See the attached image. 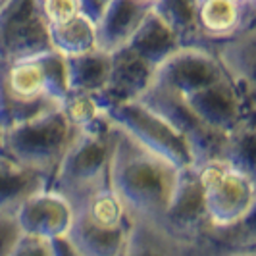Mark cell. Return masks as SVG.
Here are the masks:
<instances>
[{
  "label": "cell",
  "mask_w": 256,
  "mask_h": 256,
  "mask_svg": "<svg viewBox=\"0 0 256 256\" xmlns=\"http://www.w3.org/2000/svg\"><path fill=\"white\" fill-rule=\"evenodd\" d=\"M110 141L112 154L108 180L112 191L133 222L156 230L176 191L181 170L141 146L114 124Z\"/></svg>",
  "instance_id": "cell-1"
},
{
  "label": "cell",
  "mask_w": 256,
  "mask_h": 256,
  "mask_svg": "<svg viewBox=\"0 0 256 256\" xmlns=\"http://www.w3.org/2000/svg\"><path fill=\"white\" fill-rule=\"evenodd\" d=\"M66 96V58L58 52L0 64V133L60 108Z\"/></svg>",
  "instance_id": "cell-2"
},
{
  "label": "cell",
  "mask_w": 256,
  "mask_h": 256,
  "mask_svg": "<svg viewBox=\"0 0 256 256\" xmlns=\"http://www.w3.org/2000/svg\"><path fill=\"white\" fill-rule=\"evenodd\" d=\"M66 235L79 256H126L135 222L110 185L79 200Z\"/></svg>",
  "instance_id": "cell-3"
},
{
  "label": "cell",
  "mask_w": 256,
  "mask_h": 256,
  "mask_svg": "<svg viewBox=\"0 0 256 256\" xmlns=\"http://www.w3.org/2000/svg\"><path fill=\"white\" fill-rule=\"evenodd\" d=\"M110 131L112 124L106 114L89 126L77 129L48 189L60 192L70 204L76 206L92 191L110 185Z\"/></svg>",
  "instance_id": "cell-4"
},
{
  "label": "cell",
  "mask_w": 256,
  "mask_h": 256,
  "mask_svg": "<svg viewBox=\"0 0 256 256\" xmlns=\"http://www.w3.org/2000/svg\"><path fill=\"white\" fill-rule=\"evenodd\" d=\"M77 129L68 122L62 108L33 118L0 133V152L48 181L54 178Z\"/></svg>",
  "instance_id": "cell-5"
},
{
  "label": "cell",
  "mask_w": 256,
  "mask_h": 256,
  "mask_svg": "<svg viewBox=\"0 0 256 256\" xmlns=\"http://www.w3.org/2000/svg\"><path fill=\"white\" fill-rule=\"evenodd\" d=\"M196 172L212 226H233L254 214L256 185L252 176L231 168L224 160L206 162Z\"/></svg>",
  "instance_id": "cell-6"
},
{
  "label": "cell",
  "mask_w": 256,
  "mask_h": 256,
  "mask_svg": "<svg viewBox=\"0 0 256 256\" xmlns=\"http://www.w3.org/2000/svg\"><path fill=\"white\" fill-rule=\"evenodd\" d=\"M110 124L126 131L133 141L148 148L150 152L158 154L178 170L194 168L192 154L185 139L176 129L168 124L164 118L146 108L139 100L128 104H120L104 112Z\"/></svg>",
  "instance_id": "cell-7"
},
{
  "label": "cell",
  "mask_w": 256,
  "mask_h": 256,
  "mask_svg": "<svg viewBox=\"0 0 256 256\" xmlns=\"http://www.w3.org/2000/svg\"><path fill=\"white\" fill-rule=\"evenodd\" d=\"M139 102L150 108L160 118H164L185 139L192 154L194 168L212 162V160H222L226 135L206 126L180 94H174L170 90L150 85V89L139 98Z\"/></svg>",
  "instance_id": "cell-8"
},
{
  "label": "cell",
  "mask_w": 256,
  "mask_h": 256,
  "mask_svg": "<svg viewBox=\"0 0 256 256\" xmlns=\"http://www.w3.org/2000/svg\"><path fill=\"white\" fill-rule=\"evenodd\" d=\"M52 50L38 0H6L0 6V64L37 58Z\"/></svg>",
  "instance_id": "cell-9"
},
{
  "label": "cell",
  "mask_w": 256,
  "mask_h": 256,
  "mask_svg": "<svg viewBox=\"0 0 256 256\" xmlns=\"http://www.w3.org/2000/svg\"><path fill=\"white\" fill-rule=\"evenodd\" d=\"M210 226L212 224L206 214L196 168L181 170L176 191L168 202L166 212L156 231L166 237L174 246H185L192 243Z\"/></svg>",
  "instance_id": "cell-10"
},
{
  "label": "cell",
  "mask_w": 256,
  "mask_h": 256,
  "mask_svg": "<svg viewBox=\"0 0 256 256\" xmlns=\"http://www.w3.org/2000/svg\"><path fill=\"white\" fill-rule=\"evenodd\" d=\"M224 77H228L226 72L210 50L198 46H181L156 68L152 85L185 98Z\"/></svg>",
  "instance_id": "cell-11"
},
{
  "label": "cell",
  "mask_w": 256,
  "mask_h": 256,
  "mask_svg": "<svg viewBox=\"0 0 256 256\" xmlns=\"http://www.w3.org/2000/svg\"><path fill=\"white\" fill-rule=\"evenodd\" d=\"M185 102L192 108L206 126L228 135L243 122L254 120L256 106L246 104L241 94L233 87L228 77L208 85L204 89L194 90L185 96Z\"/></svg>",
  "instance_id": "cell-12"
},
{
  "label": "cell",
  "mask_w": 256,
  "mask_h": 256,
  "mask_svg": "<svg viewBox=\"0 0 256 256\" xmlns=\"http://www.w3.org/2000/svg\"><path fill=\"white\" fill-rule=\"evenodd\" d=\"M110 54H112V68L106 87L94 96L102 112L120 104L139 100L150 89L154 81V68L141 60L126 44Z\"/></svg>",
  "instance_id": "cell-13"
},
{
  "label": "cell",
  "mask_w": 256,
  "mask_h": 256,
  "mask_svg": "<svg viewBox=\"0 0 256 256\" xmlns=\"http://www.w3.org/2000/svg\"><path fill=\"white\" fill-rule=\"evenodd\" d=\"M74 220V208L60 192L42 189L29 196L16 212V222L22 235L44 241L62 239L68 235Z\"/></svg>",
  "instance_id": "cell-14"
},
{
  "label": "cell",
  "mask_w": 256,
  "mask_h": 256,
  "mask_svg": "<svg viewBox=\"0 0 256 256\" xmlns=\"http://www.w3.org/2000/svg\"><path fill=\"white\" fill-rule=\"evenodd\" d=\"M208 50L216 56L241 98L256 106V26L246 27L231 37L212 40Z\"/></svg>",
  "instance_id": "cell-15"
},
{
  "label": "cell",
  "mask_w": 256,
  "mask_h": 256,
  "mask_svg": "<svg viewBox=\"0 0 256 256\" xmlns=\"http://www.w3.org/2000/svg\"><path fill=\"white\" fill-rule=\"evenodd\" d=\"M196 24L208 48L212 40L231 37L246 27L256 26V0H198Z\"/></svg>",
  "instance_id": "cell-16"
},
{
  "label": "cell",
  "mask_w": 256,
  "mask_h": 256,
  "mask_svg": "<svg viewBox=\"0 0 256 256\" xmlns=\"http://www.w3.org/2000/svg\"><path fill=\"white\" fill-rule=\"evenodd\" d=\"M152 10L154 6L146 0H110L96 22L98 48L114 52L124 46Z\"/></svg>",
  "instance_id": "cell-17"
},
{
  "label": "cell",
  "mask_w": 256,
  "mask_h": 256,
  "mask_svg": "<svg viewBox=\"0 0 256 256\" xmlns=\"http://www.w3.org/2000/svg\"><path fill=\"white\" fill-rule=\"evenodd\" d=\"M48 187L40 174L27 170L0 152V212L16 214L29 196Z\"/></svg>",
  "instance_id": "cell-18"
},
{
  "label": "cell",
  "mask_w": 256,
  "mask_h": 256,
  "mask_svg": "<svg viewBox=\"0 0 256 256\" xmlns=\"http://www.w3.org/2000/svg\"><path fill=\"white\" fill-rule=\"evenodd\" d=\"M110 68H112V54L100 48L77 56H68L66 58L68 92L96 96L106 87Z\"/></svg>",
  "instance_id": "cell-19"
},
{
  "label": "cell",
  "mask_w": 256,
  "mask_h": 256,
  "mask_svg": "<svg viewBox=\"0 0 256 256\" xmlns=\"http://www.w3.org/2000/svg\"><path fill=\"white\" fill-rule=\"evenodd\" d=\"M126 46L131 48L150 68H154V72L166 58L181 48L178 37L154 12L142 22L141 27L133 33V37L126 42Z\"/></svg>",
  "instance_id": "cell-20"
},
{
  "label": "cell",
  "mask_w": 256,
  "mask_h": 256,
  "mask_svg": "<svg viewBox=\"0 0 256 256\" xmlns=\"http://www.w3.org/2000/svg\"><path fill=\"white\" fill-rule=\"evenodd\" d=\"M48 35L54 52L60 56H77L98 48L96 37V24L87 14L79 12L74 18L66 20L62 24L48 27Z\"/></svg>",
  "instance_id": "cell-21"
},
{
  "label": "cell",
  "mask_w": 256,
  "mask_h": 256,
  "mask_svg": "<svg viewBox=\"0 0 256 256\" xmlns=\"http://www.w3.org/2000/svg\"><path fill=\"white\" fill-rule=\"evenodd\" d=\"M196 6L198 0H156L152 12L172 29L181 46L206 48L196 24Z\"/></svg>",
  "instance_id": "cell-22"
},
{
  "label": "cell",
  "mask_w": 256,
  "mask_h": 256,
  "mask_svg": "<svg viewBox=\"0 0 256 256\" xmlns=\"http://www.w3.org/2000/svg\"><path fill=\"white\" fill-rule=\"evenodd\" d=\"M254 131V120L243 122L239 128H235L231 133L226 135L224 152H222V160L226 164L252 178H256Z\"/></svg>",
  "instance_id": "cell-23"
},
{
  "label": "cell",
  "mask_w": 256,
  "mask_h": 256,
  "mask_svg": "<svg viewBox=\"0 0 256 256\" xmlns=\"http://www.w3.org/2000/svg\"><path fill=\"white\" fill-rule=\"evenodd\" d=\"M126 256H176V254H174V244L170 243L166 237H162L150 226H144V224H137L135 222L133 231H131V237H129Z\"/></svg>",
  "instance_id": "cell-24"
},
{
  "label": "cell",
  "mask_w": 256,
  "mask_h": 256,
  "mask_svg": "<svg viewBox=\"0 0 256 256\" xmlns=\"http://www.w3.org/2000/svg\"><path fill=\"white\" fill-rule=\"evenodd\" d=\"M38 8L48 27L62 24L76 14L83 12L79 0H38Z\"/></svg>",
  "instance_id": "cell-25"
},
{
  "label": "cell",
  "mask_w": 256,
  "mask_h": 256,
  "mask_svg": "<svg viewBox=\"0 0 256 256\" xmlns=\"http://www.w3.org/2000/svg\"><path fill=\"white\" fill-rule=\"evenodd\" d=\"M8 256H52L50 241L22 235Z\"/></svg>",
  "instance_id": "cell-26"
},
{
  "label": "cell",
  "mask_w": 256,
  "mask_h": 256,
  "mask_svg": "<svg viewBox=\"0 0 256 256\" xmlns=\"http://www.w3.org/2000/svg\"><path fill=\"white\" fill-rule=\"evenodd\" d=\"M22 237L16 214H2L0 212V256H8L14 244Z\"/></svg>",
  "instance_id": "cell-27"
},
{
  "label": "cell",
  "mask_w": 256,
  "mask_h": 256,
  "mask_svg": "<svg viewBox=\"0 0 256 256\" xmlns=\"http://www.w3.org/2000/svg\"><path fill=\"white\" fill-rule=\"evenodd\" d=\"M108 2H110V0H79L83 14H87L94 24L100 20V16H102V12L106 10Z\"/></svg>",
  "instance_id": "cell-28"
},
{
  "label": "cell",
  "mask_w": 256,
  "mask_h": 256,
  "mask_svg": "<svg viewBox=\"0 0 256 256\" xmlns=\"http://www.w3.org/2000/svg\"><path fill=\"white\" fill-rule=\"evenodd\" d=\"M50 244H52V256H79L76 248L68 243L66 237L54 239V241H50Z\"/></svg>",
  "instance_id": "cell-29"
},
{
  "label": "cell",
  "mask_w": 256,
  "mask_h": 256,
  "mask_svg": "<svg viewBox=\"0 0 256 256\" xmlns=\"http://www.w3.org/2000/svg\"><path fill=\"white\" fill-rule=\"evenodd\" d=\"M237 2H254V0H237Z\"/></svg>",
  "instance_id": "cell-30"
},
{
  "label": "cell",
  "mask_w": 256,
  "mask_h": 256,
  "mask_svg": "<svg viewBox=\"0 0 256 256\" xmlns=\"http://www.w3.org/2000/svg\"><path fill=\"white\" fill-rule=\"evenodd\" d=\"M4 2H6V0H0V6H2V4H4Z\"/></svg>",
  "instance_id": "cell-31"
},
{
  "label": "cell",
  "mask_w": 256,
  "mask_h": 256,
  "mask_svg": "<svg viewBox=\"0 0 256 256\" xmlns=\"http://www.w3.org/2000/svg\"><path fill=\"white\" fill-rule=\"evenodd\" d=\"M243 256H256V254H243Z\"/></svg>",
  "instance_id": "cell-32"
}]
</instances>
